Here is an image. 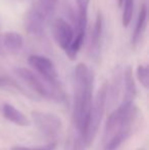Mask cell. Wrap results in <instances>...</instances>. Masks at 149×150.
<instances>
[{
    "label": "cell",
    "mask_w": 149,
    "mask_h": 150,
    "mask_svg": "<svg viewBox=\"0 0 149 150\" xmlns=\"http://www.w3.org/2000/svg\"><path fill=\"white\" fill-rule=\"evenodd\" d=\"M94 74L84 63L75 69V95L73 110V129L83 135L93 102ZM83 138V137H82Z\"/></svg>",
    "instance_id": "cell-1"
},
{
    "label": "cell",
    "mask_w": 149,
    "mask_h": 150,
    "mask_svg": "<svg viewBox=\"0 0 149 150\" xmlns=\"http://www.w3.org/2000/svg\"><path fill=\"white\" fill-rule=\"evenodd\" d=\"M137 117L134 102L123 100L121 104L110 113L104 129V150H115L130 136Z\"/></svg>",
    "instance_id": "cell-2"
},
{
    "label": "cell",
    "mask_w": 149,
    "mask_h": 150,
    "mask_svg": "<svg viewBox=\"0 0 149 150\" xmlns=\"http://www.w3.org/2000/svg\"><path fill=\"white\" fill-rule=\"evenodd\" d=\"M58 0H35L25 16V29L30 35L39 36L53 16Z\"/></svg>",
    "instance_id": "cell-3"
},
{
    "label": "cell",
    "mask_w": 149,
    "mask_h": 150,
    "mask_svg": "<svg viewBox=\"0 0 149 150\" xmlns=\"http://www.w3.org/2000/svg\"><path fill=\"white\" fill-rule=\"evenodd\" d=\"M14 71L16 76L39 96L56 102H62L66 100V94L62 88L54 87L37 73L25 67H18L14 69Z\"/></svg>",
    "instance_id": "cell-4"
},
{
    "label": "cell",
    "mask_w": 149,
    "mask_h": 150,
    "mask_svg": "<svg viewBox=\"0 0 149 150\" xmlns=\"http://www.w3.org/2000/svg\"><path fill=\"white\" fill-rule=\"evenodd\" d=\"M107 90H108V83L104 82L98 93L95 97L94 102H92V106L90 109L88 120L86 122L85 130L83 132V141L85 146H90L93 142L98 130H99L100 122H101L102 117H103L104 110H105L106 101H107Z\"/></svg>",
    "instance_id": "cell-5"
},
{
    "label": "cell",
    "mask_w": 149,
    "mask_h": 150,
    "mask_svg": "<svg viewBox=\"0 0 149 150\" xmlns=\"http://www.w3.org/2000/svg\"><path fill=\"white\" fill-rule=\"evenodd\" d=\"M76 2H77V31H75V37L72 45L66 52L68 58L72 60L76 59L85 41L90 0H76Z\"/></svg>",
    "instance_id": "cell-6"
},
{
    "label": "cell",
    "mask_w": 149,
    "mask_h": 150,
    "mask_svg": "<svg viewBox=\"0 0 149 150\" xmlns=\"http://www.w3.org/2000/svg\"><path fill=\"white\" fill-rule=\"evenodd\" d=\"M28 62L38 75L45 79L48 83L56 88H61V84L58 79V73L51 59L46 56L34 54L29 57Z\"/></svg>",
    "instance_id": "cell-7"
},
{
    "label": "cell",
    "mask_w": 149,
    "mask_h": 150,
    "mask_svg": "<svg viewBox=\"0 0 149 150\" xmlns=\"http://www.w3.org/2000/svg\"><path fill=\"white\" fill-rule=\"evenodd\" d=\"M32 119L39 132L47 138H55L61 130V120L53 113L33 111Z\"/></svg>",
    "instance_id": "cell-8"
},
{
    "label": "cell",
    "mask_w": 149,
    "mask_h": 150,
    "mask_svg": "<svg viewBox=\"0 0 149 150\" xmlns=\"http://www.w3.org/2000/svg\"><path fill=\"white\" fill-rule=\"evenodd\" d=\"M52 36L55 43L66 52L74 40L75 29L64 18H58L52 24Z\"/></svg>",
    "instance_id": "cell-9"
},
{
    "label": "cell",
    "mask_w": 149,
    "mask_h": 150,
    "mask_svg": "<svg viewBox=\"0 0 149 150\" xmlns=\"http://www.w3.org/2000/svg\"><path fill=\"white\" fill-rule=\"evenodd\" d=\"M102 29H103V18H102L101 12L98 11L95 24H94L93 30L91 33V41H90V52L93 56H97L99 53Z\"/></svg>",
    "instance_id": "cell-10"
},
{
    "label": "cell",
    "mask_w": 149,
    "mask_h": 150,
    "mask_svg": "<svg viewBox=\"0 0 149 150\" xmlns=\"http://www.w3.org/2000/svg\"><path fill=\"white\" fill-rule=\"evenodd\" d=\"M1 43L10 52H18L24 47V38L18 32H6L1 37Z\"/></svg>",
    "instance_id": "cell-11"
},
{
    "label": "cell",
    "mask_w": 149,
    "mask_h": 150,
    "mask_svg": "<svg viewBox=\"0 0 149 150\" xmlns=\"http://www.w3.org/2000/svg\"><path fill=\"white\" fill-rule=\"evenodd\" d=\"M123 81L125 86V95H124V100L134 102L137 95V88L134 81L133 71L131 67H127L123 74Z\"/></svg>",
    "instance_id": "cell-12"
},
{
    "label": "cell",
    "mask_w": 149,
    "mask_h": 150,
    "mask_svg": "<svg viewBox=\"0 0 149 150\" xmlns=\"http://www.w3.org/2000/svg\"><path fill=\"white\" fill-rule=\"evenodd\" d=\"M2 112L5 119H7L8 120H10L13 124L18 125L20 127H26L30 125L29 120L26 117V115L20 111L18 108L13 106V105L9 104V103H5L2 107Z\"/></svg>",
    "instance_id": "cell-13"
},
{
    "label": "cell",
    "mask_w": 149,
    "mask_h": 150,
    "mask_svg": "<svg viewBox=\"0 0 149 150\" xmlns=\"http://www.w3.org/2000/svg\"><path fill=\"white\" fill-rule=\"evenodd\" d=\"M146 22H147V7H146L145 4H143L141 6V8H140L135 30H134L133 36H132V44L133 45H136L139 42L142 34H143L144 30H145Z\"/></svg>",
    "instance_id": "cell-14"
},
{
    "label": "cell",
    "mask_w": 149,
    "mask_h": 150,
    "mask_svg": "<svg viewBox=\"0 0 149 150\" xmlns=\"http://www.w3.org/2000/svg\"><path fill=\"white\" fill-rule=\"evenodd\" d=\"M121 82H123V74H121V69H117L115 71L114 76H113L112 85H108L107 90V98L112 105H113L117 101L119 92L121 89Z\"/></svg>",
    "instance_id": "cell-15"
},
{
    "label": "cell",
    "mask_w": 149,
    "mask_h": 150,
    "mask_svg": "<svg viewBox=\"0 0 149 150\" xmlns=\"http://www.w3.org/2000/svg\"><path fill=\"white\" fill-rule=\"evenodd\" d=\"M85 144L82 135L73 129V132L71 133V136L68 137V140L66 142V150H83Z\"/></svg>",
    "instance_id": "cell-16"
},
{
    "label": "cell",
    "mask_w": 149,
    "mask_h": 150,
    "mask_svg": "<svg viewBox=\"0 0 149 150\" xmlns=\"http://www.w3.org/2000/svg\"><path fill=\"white\" fill-rule=\"evenodd\" d=\"M124 10H123V16H121V24L123 27L127 28L129 27L130 23L133 18L134 13V0H124Z\"/></svg>",
    "instance_id": "cell-17"
},
{
    "label": "cell",
    "mask_w": 149,
    "mask_h": 150,
    "mask_svg": "<svg viewBox=\"0 0 149 150\" xmlns=\"http://www.w3.org/2000/svg\"><path fill=\"white\" fill-rule=\"evenodd\" d=\"M137 77L139 82L144 88L147 89L149 86V69L146 65H138L137 67Z\"/></svg>",
    "instance_id": "cell-18"
},
{
    "label": "cell",
    "mask_w": 149,
    "mask_h": 150,
    "mask_svg": "<svg viewBox=\"0 0 149 150\" xmlns=\"http://www.w3.org/2000/svg\"><path fill=\"white\" fill-rule=\"evenodd\" d=\"M56 147V142H51L49 144H46L45 146L38 147V148H29V147L24 146H14L12 147L11 150H54Z\"/></svg>",
    "instance_id": "cell-19"
},
{
    "label": "cell",
    "mask_w": 149,
    "mask_h": 150,
    "mask_svg": "<svg viewBox=\"0 0 149 150\" xmlns=\"http://www.w3.org/2000/svg\"><path fill=\"white\" fill-rule=\"evenodd\" d=\"M11 86H16V84L10 79L9 77H7L6 75H2L0 74V88L3 87H11Z\"/></svg>",
    "instance_id": "cell-20"
},
{
    "label": "cell",
    "mask_w": 149,
    "mask_h": 150,
    "mask_svg": "<svg viewBox=\"0 0 149 150\" xmlns=\"http://www.w3.org/2000/svg\"><path fill=\"white\" fill-rule=\"evenodd\" d=\"M123 1H124V0H119V6H121V4H123Z\"/></svg>",
    "instance_id": "cell-21"
},
{
    "label": "cell",
    "mask_w": 149,
    "mask_h": 150,
    "mask_svg": "<svg viewBox=\"0 0 149 150\" xmlns=\"http://www.w3.org/2000/svg\"><path fill=\"white\" fill-rule=\"evenodd\" d=\"M1 37H2V34H1V29H0V44H1Z\"/></svg>",
    "instance_id": "cell-22"
},
{
    "label": "cell",
    "mask_w": 149,
    "mask_h": 150,
    "mask_svg": "<svg viewBox=\"0 0 149 150\" xmlns=\"http://www.w3.org/2000/svg\"><path fill=\"white\" fill-rule=\"evenodd\" d=\"M137 150H146L145 148H138Z\"/></svg>",
    "instance_id": "cell-23"
},
{
    "label": "cell",
    "mask_w": 149,
    "mask_h": 150,
    "mask_svg": "<svg viewBox=\"0 0 149 150\" xmlns=\"http://www.w3.org/2000/svg\"><path fill=\"white\" fill-rule=\"evenodd\" d=\"M14 1H25V0H14Z\"/></svg>",
    "instance_id": "cell-24"
}]
</instances>
